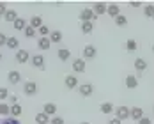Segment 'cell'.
I'll return each instance as SVG.
<instances>
[{"label":"cell","mask_w":154,"mask_h":124,"mask_svg":"<svg viewBox=\"0 0 154 124\" xmlns=\"http://www.w3.org/2000/svg\"><path fill=\"white\" fill-rule=\"evenodd\" d=\"M131 7H140V2H137V0H133V2H131Z\"/></svg>","instance_id":"cell-42"},{"label":"cell","mask_w":154,"mask_h":124,"mask_svg":"<svg viewBox=\"0 0 154 124\" xmlns=\"http://www.w3.org/2000/svg\"><path fill=\"white\" fill-rule=\"evenodd\" d=\"M25 36H27V37H34V36H35V29H32L30 25H27V29H25Z\"/></svg>","instance_id":"cell-34"},{"label":"cell","mask_w":154,"mask_h":124,"mask_svg":"<svg viewBox=\"0 0 154 124\" xmlns=\"http://www.w3.org/2000/svg\"><path fill=\"white\" fill-rule=\"evenodd\" d=\"M23 92H25V96H35L37 94V83L35 82H27L23 85Z\"/></svg>","instance_id":"cell-5"},{"label":"cell","mask_w":154,"mask_h":124,"mask_svg":"<svg viewBox=\"0 0 154 124\" xmlns=\"http://www.w3.org/2000/svg\"><path fill=\"white\" fill-rule=\"evenodd\" d=\"M78 92L82 94L83 98H89V96H92V92H94V85H92V83H83V85H78Z\"/></svg>","instance_id":"cell-4"},{"label":"cell","mask_w":154,"mask_h":124,"mask_svg":"<svg viewBox=\"0 0 154 124\" xmlns=\"http://www.w3.org/2000/svg\"><path fill=\"white\" fill-rule=\"evenodd\" d=\"M64 83H66L67 89H78V78L73 76V75H67L64 78Z\"/></svg>","instance_id":"cell-8"},{"label":"cell","mask_w":154,"mask_h":124,"mask_svg":"<svg viewBox=\"0 0 154 124\" xmlns=\"http://www.w3.org/2000/svg\"><path fill=\"white\" fill-rule=\"evenodd\" d=\"M143 14L147 16V18H152V16H154V5H152V4L145 5V9H143Z\"/></svg>","instance_id":"cell-32"},{"label":"cell","mask_w":154,"mask_h":124,"mask_svg":"<svg viewBox=\"0 0 154 124\" xmlns=\"http://www.w3.org/2000/svg\"><path fill=\"white\" fill-rule=\"evenodd\" d=\"M30 62H32V66H34L35 69H41V71H43V69L46 67V66H45V64H46V60H45V57H43L41 53H37V55H32V57H30Z\"/></svg>","instance_id":"cell-1"},{"label":"cell","mask_w":154,"mask_h":124,"mask_svg":"<svg viewBox=\"0 0 154 124\" xmlns=\"http://www.w3.org/2000/svg\"><path fill=\"white\" fill-rule=\"evenodd\" d=\"M126 23H128V20H126L124 14H119L117 18H115V25H117V27H124Z\"/></svg>","instance_id":"cell-30"},{"label":"cell","mask_w":154,"mask_h":124,"mask_svg":"<svg viewBox=\"0 0 154 124\" xmlns=\"http://www.w3.org/2000/svg\"><path fill=\"white\" fill-rule=\"evenodd\" d=\"M29 59H30V53H29L27 50H18V51H16V62L25 64Z\"/></svg>","instance_id":"cell-7"},{"label":"cell","mask_w":154,"mask_h":124,"mask_svg":"<svg viewBox=\"0 0 154 124\" xmlns=\"http://www.w3.org/2000/svg\"><path fill=\"white\" fill-rule=\"evenodd\" d=\"M39 34H41V37H48V36H50V29H48L46 25H43V27L39 29Z\"/></svg>","instance_id":"cell-35"},{"label":"cell","mask_w":154,"mask_h":124,"mask_svg":"<svg viewBox=\"0 0 154 124\" xmlns=\"http://www.w3.org/2000/svg\"><path fill=\"white\" fill-rule=\"evenodd\" d=\"M126 87H128V89H137V87H138V78L135 76V75L126 76Z\"/></svg>","instance_id":"cell-13"},{"label":"cell","mask_w":154,"mask_h":124,"mask_svg":"<svg viewBox=\"0 0 154 124\" xmlns=\"http://www.w3.org/2000/svg\"><path fill=\"white\" fill-rule=\"evenodd\" d=\"M37 46H39V50H50V46H51V41H50V37H39V41H37Z\"/></svg>","instance_id":"cell-16"},{"label":"cell","mask_w":154,"mask_h":124,"mask_svg":"<svg viewBox=\"0 0 154 124\" xmlns=\"http://www.w3.org/2000/svg\"><path fill=\"white\" fill-rule=\"evenodd\" d=\"M137 48H138V45H137L135 39H128L126 41V50L128 51H137Z\"/></svg>","instance_id":"cell-29"},{"label":"cell","mask_w":154,"mask_h":124,"mask_svg":"<svg viewBox=\"0 0 154 124\" xmlns=\"http://www.w3.org/2000/svg\"><path fill=\"white\" fill-rule=\"evenodd\" d=\"M96 55H97V50H96V46H92V45H87V46L83 48V59L92 60V59H96Z\"/></svg>","instance_id":"cell-6"},{"label":"cell","mask_w":154,"mask_h":124,"mask_svg":"<svg viewBox=\"0 0 154 124\" xmlns=\"http://www.w3.org/2000/svg\"><path fill=\"white\" fill-rule=\"evenodd\" d=\"M131 119L137 121V122H138L140 119H143V110L140 108V107H133L131 108Z\"/></svg>","instance_id":"cell-14"},{"label":"cell","mask_w":154,"mask_h":124,"mask_svg":"<svg viewBox=\"0 0 154 124\" xmlns=\"http://www.w3.org/2000/svg\"><path fill=\"white\" fill-rule=\"evenodd\" d=\"M0 124H21V122H20L16 117H11V115H9V117H4Z\"/></svg>","instance_id":"cell-31"},{"label":"cell","mask_w":154,"mask_h":124,"mask_svg":"<svg viewBox=\"0 0 154 124\" xmlns=\"http://www.w3.org/2000/svg\"><path fill=\"white\" fill-rule=\"evenodd\" d=\"M43 112L46 113L48 117L51 115V117H55V112H57V105L55 103H46L45 107H43Z\"/></svg>","instance_id":"cell-15"},{"label":"cell","mask_w":154,"mask_h":124,"mask_svg":"<svg viewBox=\"0 0 154 124\" xmlns=\"http://www.w3.org/2000/svg\"><path fill=\"white\" fill-rule=\"evenodd\" d=\"M106 14H110L112 18H117V16L121 14V9H119V5L117 4H110L106 9Z\"/></svg>","instance_id":"cell-17"},{"label":"cell","mask_w":154,"mask_h":124,"mask_svg":"<svg viewBox=\"0 0 154 124\" xmlns=\"http://www.w3.org/2000/svg\"><path fill=\"white\" fill-rule=\"evenodd\" d=\"M152 113H154V108H152Z\"/></svg>","instance_id":"cell-46"},{"label":"cell","mask_w":154,"mask_h":124,"mask_svg":"<svg viewBox=\"0 0 154 124\" xmlns=\"http://www.w3.org/2000/svg\"><path fill=\"white\" fill-rule=\"evenodd\" d=\"M0 115L9 117V115H11V107H9V105H5V103H0Z\"/></svg>","instance_id":"cell-28"},{"label":"cell","mask_w":154,"mask_h":124,"mask_svg":"<svg viewBox=\"0 0 154 124\" xmlns=\"http://www.w3.org/2000/svg\"><path fill=\"white\" fill-rule=\"evenodd\" d=\"M108 124H122V121H119L117 117H113V119H110V121H108Z\"/></svg>","instance_id":"cell-41"},{"label":"cell","mask_w":154,"mask_h":124,"mask_svg":"<svg viewBox=\"0 0 154 124\" xmlns=\"http://www.w3.org/2000/svg\"><path fill=\"white\" fill-rule=\"evenodd\" d=\"M80 29H82L83 34H91V32L94 30V23H92V21H82Z\"/></svg>","instance_id":"cell-19"},{"label":"cell","mask_w":154,"mask_h":124,"mask_svg":"<svg viewBox=\"0 0 154 124\" xmlns=\"http://www.w3.org/2000/svg\"><path fill=\"white\" fill-rule=\"evenodd\" d=\"M135 69H137L138 73L145 71V69H147V62L143 60V59H137V60H135Z\"/></svg>","instance_id":"cell-23"},{"label":"cell","mask_w":154,"mask_h":124,"mask_svg":"<svg viewBox=\"0 0 154 124\" xmlns=\"http://www.w3.org/2000/svg\"><path fill=\"white\" fill-rule=\"evenodd\" d=\"M13 27H14V30H25V29H27V20L18 18L14 23H13Z\"/></svg>","instance_id":"cell-20"},{"label":"cell","mask_w":154,"mask_h":124,"mask_svg":"<svg viewBox=\"0 0 154 124\" xmlns=\"http://www.w3.org/2000/svg\"><path fill=\"white\" fill-rule=\"evenodd\" d=\"M2 99H9V89L7 87H0V101Z\"/></svg>","instance_id":"cell-33"},{"label":"cell","mask_w":154,"mask_h":124,"mask_svg":"<svg viewBox=\"0 0 154 124\" xmlns=\"http://www.w3.org/2000/svg\"><path fill=\"white\" fill-rule=\"evenodd\" d=\"M73 71L75 73H83L85 71V60L83 59H75L73 60Z\"/></svg>","instance_id":"cell-10"},{"label":"cell","mask_w":154,"mask_h":124,"mask_svg":"<svg viewBox=\"0 0 154 124\" xmlns=\"http://www.w3.org/2000/svg\"><path fill=\"white\" fill-rule=\"evenodd\" d=\"M29 25H30L32 29L39 30V29L43 27V18H41V16H32V18H30V21H29Z\"/></svg>","instance_id":"cell-12"},{"label":"cell","mask_w":154,"mask_h":124,"mask_svg":"<svg viewBox=\"0 0 154 124\" xmlns=\"http://www.w3.org/2000/svg\"><path fill=\"white\" fill-rule=\"evenodd\" d=\"M21 113H23V108H21L20 105H13V107H11V117H16V119H18Z\"/></svg>","instance_id":"cell-27"},{"label":"cell","mask_w":154,"mask_h":124,"mask_svg":"<svg viewBox=\"0 0 154 124\" xmlns=\"http://www.w3.org/2000/svg\"><path fill=\"white\" fill-rule=\"evenodd\" d=\"M5 43H7V37H5V34L0 32V46H5Z\"/></svg>","instance_id":"cell-37"},{"label":"cell","mask_w":154,"mask_h":124,"mask_svg":"<svg viewBox=\"0 0 154 124\" xmlns=\"http://www.w3.org/2000/svg\"><path fill=\"white\" fill-rule=\"evenodd\" d=\"M7 80H9L13 85H16V83H20V80H21V75H20L18 71H11V73L7 75Z\"/></svg>","instance_id":"cell-18"},{"label":"cell","mask_w":154,"mask_h":124,"mask_svg":"<svg viewBox=\"0 0 154 124\" xmlns=\"http://www.w3.org/2000/svg\"><path fill=\"white\" fill-rule=\"evenodd\" d=\"M80 20H82V21H92L94 23V20H97V16L94 14L92 9H82V13H80Z\"/></svg>","instance_id":"cell-3"},{"label":"cell","mask_w":154,"mask_h":124,"mask_svg":"<svg viewBox=\"0 0 154 124\" xmlns=\"http://www.w3.org/2000/svg\"><path fill=\"white\" fill-rule=\"evenodd\" d=\"M50 124H64V119L55 115V117H51V119H50Z\"/></svg>","instance_id":"cell-36"},{"label":"cell","mask_w":154,"mask_h":124,"mask_svg":"<svg viewBox=\"0 0 154 124\" xmlns=\"http://www.w3.org/2000/svg\"><path fill=\"white\" fill-rule=\"evenodd\" d=\"M18 18H20V16H18V13H16L14 9H7V13L4 14V20H5L7 23H14Z\"/></svg>","instance_id":"cell-11"},{"label":"cell","mask_w":154,"mask_h":124,"mask_svg":"<svg viewBox=\"0 0 154 124\" xmlns=\"http://www.w3.org/2000/svg\"><path fill=\"white\" fill-rule=\"evenodd\" d=\"M5 46L11 48V50H16V48L20 46V41H18V37H7V43H5Z\"/></svg>","instance_id":"cell-25"},{"label":"cell","mask_w":154,"mask_h":124,"mask_svg":"<svg viewBox=\"0 0 154 124\" xmlns=\"http://www.w3.org/2000/svg\"><path fill=\"white\" fill-rule=\"evenodd\" d=\"M9 103H11V107H13V105H18V98H16L14 94L9 96Z\"/></svg>","instance_id":"cell-38"},{"label":"cell","mask_w":154,"mask_h":124,"mask_svg":"<svg viewBox=\"0 0 154 124\" xmlns=\"http://www.w3.org/2000/svg\"><path fill=\"white\" fill-rule=\"evenodd\" d=\"M48 37H50V41H51V43H60V41H62V32L60 30H53V32H50V36H48Z\"/></svg>","instance_id":"cell-21"},{"label":"cell","mask_w":154,"mask_h":124,"mask_svg":"<svg viewBox=\"0 0 154 124\" xmlns=\"http://www.w3.org/2000/svg\"><path fill=\"white\" fill-rule=\"evenodd\" d=\"M115 117H117L119 121H124V119L131 117V110L128 108V107H117V108H115Z\"/></svg>","instance_id":"cell-2"},{"label":"cell","mask_w":154,"mask_h":124,"mask_svg":"<svg viewBox=\"0 0 154 124\" xmlns=\"http://www.w3.org/2000/svg\"><path fill=\"white\" fill-rule=\"evenodd\" d=\"M106 9H108V5H106V4H103V2H96V4H94V7H92V11H94V14H96V16L105 14V13H106Z\"/></svg>","instance_id":"cell-9"},{"label":"cell","mask_w":154,"mask_h":124,"mask_svg":"<svg viewBox=\"0 0 154 124\" xmlns=\"http://www.w3.org/2000/svg\"><path fill=\"white\" fill-rule=\"evenodd\" d=\"M69 57H71V51H69L67 48H60V50H59V59H60L62 62L69 60Z\"/></svg>","instance_id":"cell-26"},{"label":"cell","mask_w":154,"mask_h":124,"mask_svg":"<svg viewBox=\"0 0 154 124\" xmlns=\"http://www.w3.org/2000/svg\"><path fill=\"white\" fill-rule=\"evenodd\" d=\"M152 20H154V16H152Z\"/></svg>","instance_id":"cell-47"},{"label":"cell","mask_w":154,"mask_h":124,"mask_svg":"<svg viewBox=\"0 0 154 124\" xmlns=\"http://www.w3.org/2000/svg\"><path fill=\"white\" fill-rule=\"evenodd\" d=\"M5 13H7V9H5V5H4V4L0 2V16H4Z\"/></svg>","instance_id":"cell-40"},{"label":"cell","mask_w":154,"mask_h":124,"mask_svg":"<svg viewBox=\"0 0 154 124\" xmlns=\"http://www.w3.org/2000/svg\"><path fill=\"white\" fill-rule=\"evenodd\" d=\"M152 51H154V45H152Z\"/></svg>","instance_id":"cell-45"},{"label":"cell","mask_w":154,"mask_h":124,"mask_svg":"<svg viewBox=\"0 0 154 124\" xmlns=\"http://www.w3.org/2000/svg\"><path fill=\"white\" fill-rule=\"evenodd\" d=\"M80 124H91V122H80Z\"/></svg>","instance_id":"cell-43"},{"label":"cell","mask_w":154,"mask_h":124,"mask_svg":"<svg viewBox=\"0 0 154 124\" xmlns=\"http://www.w3.org/2000/svg\"><path fill=\"white\" fill-rule=\"evenodd\" d=\"M0 60H2V53H0Z\"/></svg>","instance_id":"cell-44"},{"label":"cell","mask_w":154,"mask_h":124,"mask_svg":"<svg viewBox=\"0 0 154 124\" xmlns=\"http://www.w3.org/2000/svg\"><path fill=\"white\" fill-rule=\"evenodd\" d=\"M35 122L37 124H50V117H48L45 112H41V113L35 115Z\"/></svg>","instance_id":"cell-22"},{"label":"cell","mask_w":154,"mask_h":124,"mask_svg":"<svg viewBox=\"0 0 154 124\" xmlns=\"http://www.w3.org/2000/svg\"><path fill=\"white\" fill-rule=\"evenodd\" d=\"M99 108H101V112H103V113H106V115H108V113H112V112L115 110V107H113L110 101H105V103H103Z\"/></svg>","instance_id":"cell-24"},{"label":"cell","mask_w":154,"mask_h":124,"mask_svg":"<svg viewBox=\"0 0 154 124\" xmlns=\"http://www.w3.org/2000/svg\"><path fill=\"white\" fill-rule=\"evenodd\" d=\"M138 124H152V122H151V119H149V117H143V119H140V121H138Z\"/></svg>","instance_id":"cell-39"}]
</instances>
